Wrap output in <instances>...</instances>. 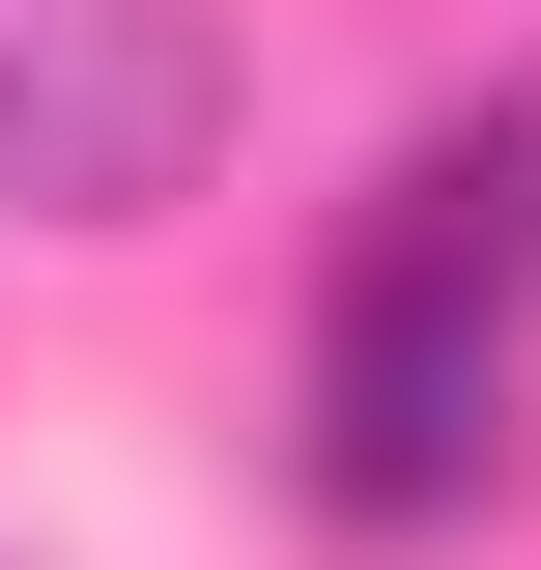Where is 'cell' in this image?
Listing matches in <instances>:
<instances>
[{
  "mask_svg": "<svg viewBox=\"0 0 541 570\" xmlns=\"http://www.w3.org/2000/svg\"><path fill=\"white\" fill-rule=\"evenodd\" d=\"M513 371H541V86H484L314 257V371H285L314 542H456V513H513Z\"/></svg>",
  "mask_w": 541,
  "mask_h": 570,
  "instance_id": "6da1fadb",
  "label": "cell"
},
{
  "mask_svg": "<svg viewBox=\"0 0 541 570\" xmlns=\"http://www.w3.org/2000/svg\"><path fill=\"white\" fill-rule=\"evenodd\" d=\"M228 115H257V29L228 0H29L0 29V228L142 257V228L228 200Z\"/></svg>",
  "mask_w": 541,
  "mask_h": 570,
  "instance_id": "7a4b0ae2",
  "label": "cell"
}]
</instances>
